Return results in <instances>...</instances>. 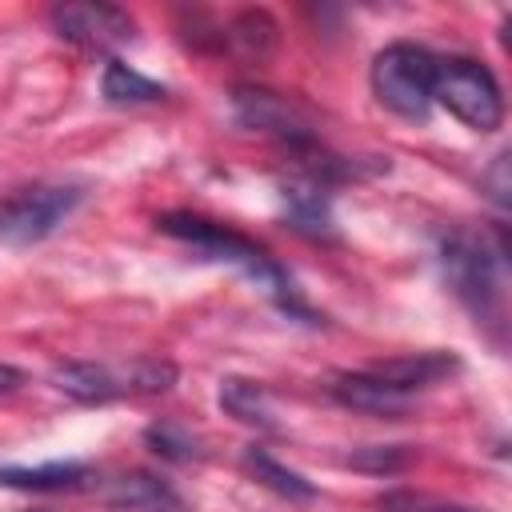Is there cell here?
<instances>
[{
  "label": "cell",
  "mask_w": 512,
  "mask_h": 512,
  "mask_svg": "<svg viewBox=\"0 0 512 512\" xmlns=\"http://www.w3.org/2000/svg\"><path fill=\"white\" fill-rule=\"evenodd\" d=\"M156 228H160L164 236H172V240L192 244L196 252H204V256H212V260H224V264L240 268V272L252 276L284 312L308 316V308L300 304V296H296L288 272H284L256 240L232 232L228 224H216V220H208V216H196V212H164V216L156 220Z\"/></svg>",
  "instance_id": "1"
},
{
  "label": "cell",
  "mask_w": 512,
  "mask_h": 512,
  "mask_svg": "<svg viewBox=\"0 0 512 512\" xmlns=\"http://www.w3.org/2000/svg\"><path fill=\"white\" fill-rule=\"evenodd\" d=\"M504 256H508L504 236L496 240V248H488L484 236H472L464 228H452V232L440 236L444 280L476 320L500 324V316H504V296H500V264H504Z\"/></svg>",
  "instance_id": "2"
},
{
  "label": "cell",
  "mask_w": 512,
  "mask_h": 512,
  "mask_svg": "<svg viewBox=\"0 0 512 512\" xmlns=\"http://www.w3.org/2000/svg\"><path fill=\"white\" fill-rule=\"evenodd\" d=\"M436 60L428 48L396 40L376 52L372 60V92L376 100L396 112L400 120H428L432 112V84H436Z\"/></svg>",
  "instance_id": "3"
},
{
  "label": "cell",
  "mask_w": 512,
  "mask_h": 512,
  "mask_svg": "<svg viewBox=\"0 0 512 512\" xmlns=\"http://www.w3.org/2000/svg\"><path fill=\"white\" fill-rule=\"evenodd\" d=\"M432 104H444L460 124L472 132H492L504 120V96L488 64L472 56H444L436 60Z\"/></svg>",
  "instance_id": "4"
},
{
  "label": "cell",
  "mask_w": 512,
  "mask_h": 512,
  "mask_svg": "<svg viewBox=\"0 0 512 512\" xmlns=\"http://www.w3.org/2000/svg\"><path fill=\"white\" fill-rule=\"evenodd\" d=\"M84 200L80 184L68 180H40L0 196V240L8 244H40L52 236Z\"/></svg>",
  "instance_id": "5"
},
{
  "label": "cell",
  "mask_w": 512,
  "mask_h": 512,
  "mask_svg": "<svg viewBox=\"0 0 512 512\" xmlns=\"http://www.w3.org/2000/svg\"><path fill=\"white\" fill-rule=\"evenodd\" d=\"M232 116H236V124L272 136V140L284 144L288 152L308 148V144H320V140H316V128L308 124V116H304L288 96L268 92V88L240 84V88L232 92Z\"/></svg>",
  "instance_id": "6"
},
{
  "label": "cell",
  "mask_w": 512,
  "mask_h": 512,
  "mask_svg": "<svg viewBox=\"0 0 512 512\" xmlns=\"http://www.w3.org/2000/svg\"><path fill=\"white\" fill-rule=\"evenodd\" d=\"M52 20V32L84 52H112L120 44L132 40L136 24L124 8L116 4H100V0H88V4H56L48 12Z\"/></svg>",
  "instance_id": "7"
},
{
  "label": "cell",
  "mask_w": 512,
  "mask_h": 512,
  "mask_svg": "<svg viewBox=\"0 0 512 512\" xmlns=\"http://www.w3.org/2000/svg\"><path fill=\"white\" fill-rule=\"evenodd\" d=\"M52 384L80 400V404H108L116 396H132L128 392V368H112V364H96V360H64L52 368Z\"/></svg>",
  "instance_id": "8"
},
{
  "label": "cell",
  "mask_w": 512,
  "mask_h": 512,
  "mask_svg": "<svg viewBox=\"0 0 512 512\" xmlns=\"http://www.w3.org/2000/svg\"><path fill=\"white\" fill-rule=\"evenodd\" d=\"M280 200H284V216H288V224H292L296 232H304V236H312V240L336 236L328 184L308 180V176H296V180H284V184H280Z\"/></svg>",
  "instance_id": "9"
},
{
  "label": "cell",
  "mask_w": 512,
  "mask_h": 512,
  "mask_svg": "<svg viewBox=\"0 0 512 512\" xmlns=\"http://www.w3.org/2000/svg\"><path fill=\"white\" fill-rule=\"evenodd\" d=\"M100 500L132 512H180V496L152 472H116L96 480Z\"/></svg>",
  "instance_id": "10"
},
{
  "label": "cell",
  "mask_w": 512,
  "mask_h": 512,
  "mask_svg": "<svg viewBox=\"0 0 512 512\" xmlns=\"http://www.w3.org/2000/svg\"><path fill=\"white\" fill-rule=\"evenodd\" d=\"M460 360L452 352H408V356H392V360H376L368 364L364 372H372L376 380L400 388V392H416V388H428L436 380H444L448 372H456Z\"/></svg>",
  "instance_id": "11"
},
{
  "label": "cell",
  "mask_w": 512,
  "mask_h": 512,
  "mask_svg": "<svg viewBox=\"0 0 512 512\" xmlns=\"http://www.w3.org/2000/svg\"><path fill=\"white\" fill-rule=\"evenodd\" d=\"M332 396L340 400V404H348V408H356V412H372V416H404L408 408H412V396L408 392H400V388H392V384H384V380H376L372 372H344V376H336L332 384Z\"/></svg>",
  "instance_id": "12"
},
{
  "label": "cell",
  "mask_w": 512,
  "mask_h": 512,
  "mask_svg": "<svg viewBox=\"0 0 512 512\" xmlns=\"http://www.w3.org/2000/svg\"><path fill=\"white\" fill-rule=\"evenodd\" d=\"M220 408L232 420L248 424V428H276V420H272V396L256 380H244V376L220 380Z\"/></svg>",
  "instance_id": "13"
},
{
  "label": "cell",
  "mask_w": 512,
  "mask_h": 512,
  "mask_svg": "<svg viewBox=\"0 0 512 512\" xmlns=\"http://www.w3.org/2000/svg\"><path fill=\"white\" fill-rule=\"evenodd\" d=\"M244 468H248L264 488H272V492L284 496V500H312V496H316V484H312L308 476H300L296 468L280 464V460H276L268 448H260V444L244 448Z\"/></svg>",
  "instance_id": "14"
},
{
  "label": "cell",
  "mask_w": 512,
  "mask_h": 512,
  "mask_svg": "<svg viewBox=\"0 0 512 512\" xmlns=\"http://www.w3.org/2000/svg\"><path fill=\"white\" fill-rule=\"evenodd\" d=\"M92 480V472L76 460H52L40 468H16V464H0V484L4 488H28V492H52V488H76Z\"/></svg>",
  "instance_id": "15"
},
{
  "label": "cell",
  "mask_w": 512,
  "mask_h": 512,
  "mask_svg": "<svg viewBox=\"0 0 512 512\" xmlns=\"http://www.w3.org/2000/svg\"><path fill=\"white\" fill-rule=\"evenodd\" d=\"M100 92L108 104H152V100H164L168 88L140 76L136 68H128L124 60H108L104 64V76H100Z\"/></svg>",
  "instance_id": "16"
},
{
  "label": "cell",
  "mask_w": 512,
  "mask_h": 512,
  "mask_svg": "<svg viewBox=\"0 0 512 512\" xmlns=\"http://www.w3.org/2000/svg\"><path fill=\"white\" fill-rule=\"evenodd\" d=\"M224 44L240 48L244 56H264V52H272V44H276V20H272L268 12H260V8L236 12L232 24L224 28Z\"/></svg>",
  "instance_id": "17"
},
{
  "label": "cell",
  "mask_w": 512,
  "mask_h": 512,
  "mask_svg": "<svg viewBox=\"0 0 512 512\" xmlns=\"http://www.w3.org/2000/svg\"><path fill=\"white\" fill-rule=\"evenodd\" d=\"M144 440H148V448H152L156 456L176 460V464H188V460H200V456H204V440L192 436V432L180 428V424H152V428L144 432Z\"/></svg>",
  "instance_id": "18"
},
{
  "label": "cell",
  "mask_w": 512,
  "mask_h": 512,
  "mask_svg": "<svg viewBox=\"0 0 512 512\" xmlns=\"http://www.w3.org/2000/svg\"><path fill=\"white\" fill-rule=\"evenodd\" d=\"M128 368V392L132 396H148V392H164L176 380V364L160 360V356H136Z\"/></svg>",
  "instance_id": "19"
},
{
  "label": "cell",
  "mask_w": 512,
  "mask_h": 512,
  "mask_svg": "<svg viewBox=\"0 0 512 512\" xmlns=\"http://www.w3.org/2000/svg\"><path fill=\"white\" fill-rule=\"evenodd\" d=\"M384 512H484L472 504H456V500H436V496H420V492H388L380 496Z\"/></svg>",
  "instance_id": "20"
},
{
  "label": "cell",
  "mask_w": 512,
  "mask_h": 512,
  "mask_svg": "<svg viewBox=\"0 0 512 512\" xmlns=\"http://www.w3.org/2000/svg\"><path fill=\"white\" fill-rule=\"evenodd\" d=\"M408 460H412V448H404V444H368V448L348 456V464L368 468V472H396Z\"/></svg>",
  "instance_id": "21"
},
{
  "label": "cell",
  "mask_w": 512,
  "mask_h": 512,
  "mask_svg": "<svg viewBox=\"0 0 512 512\" xmlns=\"http://www.w3.org/2000/svg\"><path fill=\"white\" fill-rule=\"evenodd\" d=\"M508 164H512V156H508V152H496V156H492V164H488V172L480 176V184H484L488 200H492L500 212L512 204V176H508Z\"/></svg>",
  "instance_id": "22"
},
{
  "label": "cell",
  "mask_w": 512,
  "mask_h": 512,
  "mask_svg": "<svg viewBox=\"0 0 512 512\" xmlns=\"http://www.w3.org/2000/svg\"><path fill=\"white\" fill-rule=\"evenodd\" d=\"M20 384H24V372H20V368H12V364H0V396L16 392Z\"/></svg>",
  "instance_id": "23"
}]
</instances>
